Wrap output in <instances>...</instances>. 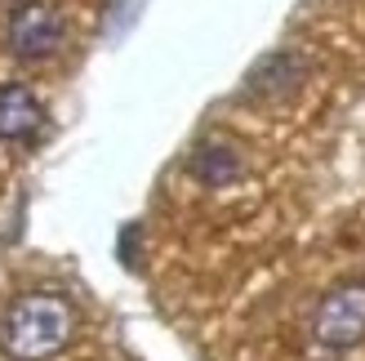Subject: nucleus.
I'll return each instance as SVG.
<instances>
[{
    "instance_id": "f03ea898",
    "label": "nucleus",
    "mask_w": 365,
    "mask_h": 361,
    "mask_svg": "<svg viewBox=\"0 0 365 361\" xmlns=\"http://www.w3.org/2000/svg\"><path fill=\"white\" fill-rule=\"evenodd\" d=\"M67 41V18L49 0H18L5 18V49L23 63L53 59Z\"/></svg>"
},
{
    "instance_id": "39448f33",
    "label": "nucleus",
    "mask_w": 365,
    "mask_h": 361,
    "mask_svg": "<svg viewBox=\"0 0 365 361\" xmlns=\"http://www.w3.org/2000/svg\"><path fill=\"white\" fill-rule=\"evenodd\" d=\"M187 170L205 188H227L232 178H241L245 156H241V148H236L232 138H205V143H196V148H192Z\"/></svg>"
},
{
    "instance_id": "f257e3e1",
    "label": "nucleus",
    "mask_w": 365,
    "mask_h": 361,
    "mask_svg": "<svg viewBox=\"0 0 365 361\" xmlns=\"http://www.w3.org/2000/svg\"><path fill=\"white\" fill-rule=\"evenodd\" d=\"M76 335V308L67 295L31 290L18 295L0 317V348L14 361H49Z\"/></svg>"
},
{
    "instance_id": "423d86ee",
    "label": "nucleus",
    "mask_w": 365,
    "mask_h": 361,
    "mask_svg": "<svg viewBox=\"0 0 365 361\" xmlns=\"http://www.w3.org/2000/svg\"><path fill=\"white\" fill-rule=\"evenodd\" d=\"M299 81H303V59H294V54H272V59H263L259 67L250 71L245 94H254V98H277V94H289Z\"/></svg>"
},
{
    "instance_id": "20e7f679",
    "label": "nucleus",
    "mask_w": 365,
    "mask_h": 361,
    "mask_svg": "<svg viewBox=\"0 0 365 361\" xmlns=\"http://www.w3.org/2000/svg\"><path fill=\"white\" fill-rule=\"evenodd\" d=\"M45 130V103L27 85H0V138L31 143Z\"/></svg>"
},
{
    "instance_id": "7ed1b4c3",
    "label": "nucleus",
    "mask_w": 365,
    "mask_h": 361,
    "mask_svg": "<svg viewBox=\"0 0 365 361\" xmlns=\"http://www.w3.org/2000/svg\"><path fill=\"white\" fill-rule=\"evenodd\" d=\"M312 335L325 348H352L365 339V281H343L321 299L312 317Z\"/></svg>"
}]
</instances>
